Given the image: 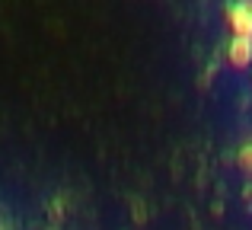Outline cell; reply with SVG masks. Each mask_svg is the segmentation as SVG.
<instances>
[{"label":"cell","mask_w":252,"mask_h":230,"mask_svg":"<svg viewBox=\"0 0 252 230\" xmlns=\"http://www.w3.org/2000/svg\"><path fill=\"white\" fill-rule=\"evenodd\" d=\"M0 230H3V227H0Z\"/></svg>","instance_id":"cell-4"},{"label":"cell","mask_w":252,"mask_h":230,"mask_svg":"<svg viewBox=\"0 0 252 230\" xmlns=\"http://www.w3.org/2000/svg\"><path fill=\"white\" fill-rule=\"evenodd\" d=\"M227 23H230L233 38H252V3H230Z\"/></svg>","instance_id":"cell-1"},{"label":"cell","mask_w":252,"mask_h":230,"mask_svg":"<svg viewBox=\"0 0 252 230\" xmlns=\"http://www.w3.org/2000/svg\"><path fill=\"white\" fill-rule=\"evenodd\" d=\"M236 163H240V169L246 176H252V141H246L240 147V154H236Z\"/></svg>","instance_id":"cell-3"},{"label":"cell","mask_w":252,"mask_h":230,"mask_svg":"<svg viewBox=\"0 0 252 230\" xmlns=\"http://www.w3.org/2000/svg\"><path fill=\"white\" fill-rule=\"evenodd\" d=\"M227 58H230V64L233 67H249V61H252V38H233L230 42V48H227Z\"/></svg>","instance_id":"cell-2"}]
</instances>
